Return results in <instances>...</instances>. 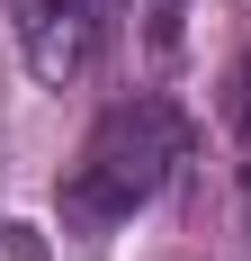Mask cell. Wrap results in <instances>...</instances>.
<instances>
[{
    "mask_svg": "<svg viewBox=\"0 0 251 261\" xmlns=\"http://www.w3.org/2000/svg\"><path fill=\"white\" fill-rule=\"evenodd\" d=\"M179 162H189V117L171 99H152V90L144 99H117L90 126L72 180H63V216L72 225H125L135 207L162 198V180H171Z\"/></svg>",
    "mask_w": 251,
    "mask_h": 261,
    "instance_id": "6da1fadb",
    "label": "cell"
},
{
    "mask_svg": "<svg viewBox=\"0 0 251 261\" xmlns=\"http://www.w3.org/2000/svg\"><path fill=\"white\" fill-rule=\"evenodd\" d=\"M0 9L18 27V54L36 81H81L117 27V0H0Z\"/></svg>",
    "mask_w": 251,
    "mask_h": 261,
    "instance_id": "7a4b0ae2",
    "label": "cell"
},
{
    "mask_svg": "<svg viewBox=\"0 0 251 261\" xmlns=\"http://www.w3.org/2000/svg\"><path fill=\"white\" fill-rule=\"evenodd\" d=\"M233 126H242V144H251V54L233 63Z\"/></svg>",
    "mask_w": 251,
    "mask_h": 261,
    "instance_id": "3957f363",
    "label": "cell"
},
{
    "mask_svg": "<svg viewBox=\"0 0 251 261\" xmlns=\"http://www.w3.org/2000/svg\"><path fill=\"white\" fill-rule=\"evenodd\" d=\"M242 234H251V180H242Z\"/></svg>",
    "mask_w": 251,
    "mask_h": 261,
    "instance_id": "277c9868",
    "label": "cell"
}]
</instances>
